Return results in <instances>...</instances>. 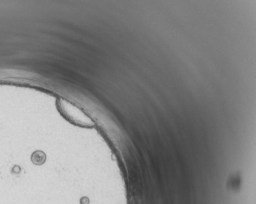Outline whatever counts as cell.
Segmentation results:
<instances>
[{"mask_svg":"<svg viewBox=\"0 0 256 204\" xmlns=\"http://www.w3.org/2000/svg\"><path fill=\"white\" fill-rule=\"evenodd\" d=\"M60 107L62 108V113L66 114V118L70 119L77 125L83 126H91L94 125V122L83 111L70 102L62 100L60 102Z\"/></svg>","mask_w":256,"mask_h":204,"instance_id":"6da1fadb","label":"cell"}]
</instances>
